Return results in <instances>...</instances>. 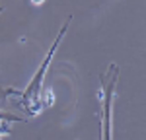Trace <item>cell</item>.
Listing matches in <instances>:
<instances>
[{"instance_id":"obj_1","label":"cell","mask_w":146,"mask_h":140,"mask_svg":"<svg viewBox=\"0 0 146 140\" xmlns=\"http://www.w3.org/2000/svg\"><path fill=\"white\" fill-rule=\"evenodd\" d=\"M64 31H66V25L62 27V31H60V35H58V39L55 41V47L51 49V53H49V57L45 58V62H43V66H41V70L37 72V76H35V80L31 82V86H29V88L25 90V93H23V95H25L27 99H37V92H39V86H41V78H43V74H45V68L49 66V62H51V57L55 55V49H56V45H58V41H60V37L64 35Z\"/></svg>"},{"instance_id":"obj_2","label":"cell","mask_w":146,"mask_h":140,"mask_svg":"<svg viewBox=\"0 0 146 140\" xmlns=\"http://www.w3.org/2000/svg\"><path fill=\"white\" fill-rule=\"evenodd\" d=\"M45 95H47V97H45V103H49V105H51V103H53V90L45 92Z\"/></svg>"}]
</instances>
